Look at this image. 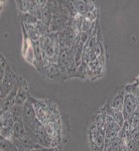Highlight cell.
Segmentation results:
<instances>
[{"mask_svg":"<svg viewBox=\"0 0 139 151\" xmlns=\"http://www.w3.org/2000/svg\"><path fill=\"white\" fill-rule=\"evenodd\" d=\"M40 42L45 58H48L50 63L58 64V55L62 50L58 38V33H48V35L41 36Z\"/></svg>","mask_w":139,"mask_h":151,"instance_id":"6da1fadb","label":"cell"},{"mask_svg":"<svg viewBox=\"0 0 139 151\" xmlns=\"http://www.w3.org/2000/svg\"><path fill=\"white\" fill-rule=\"evenodd\" d=\"M88 142L91 151H104L106 143L104 128L98 127L95 124L90 126L88 132Z\"/></svg>","mask_w":139,"mask_h":151,"instance_id":"7a4b0ae2","label":"cell"},{"mask_svg":"<svg viewBox=\"0 0 139 151\" xmlns=\"http://www.w3.org/2000/svg\"><path fill=\"white\" fill-rule=\"evenodd\" d=\"M20 76L16 74L15 69L12 65H7L3 79L1 80V100H3L12 90L18 85Z\"/></svg>","mask_w":139,"mask_h":151,"instance_id":"3957f363","label":"cell"},{"mask_svg":"<svg viewBox=\"0 0 139 151\" xmlns=\"http://www.w3.org/2000/svg\"><path fill=\"white\" fill-rule=\"evenodd\" d=\"M139 106V101L135 96L131 93H125L124 96V104H123V116L125 120H128L133 113L137 110Z\"/></svg>","mask_w":139,"mask_h":151,"instance_id":"277c9868","label":"cell"},{"mask_svg":"<svg viewBox=\"0 0 139 151\" xmlns=\"http://www.w3.org/2000/svg\"><path fill=\"white\" fill-rule=\"evenodd\" d=\"M36 120H37V118H36L35 107L28 99L25 102V104L23 105L22 110V121L24 123V126H25V130H27L30 126H32Z\"/></svg>","mask_w":139,"mask_h":151,"instance_id":"5b68a950","label":"cell"},{"mask_svg":"<svg viewBox=\"0 0 139 151\" xmlns=\"http://www.w3.org/2000/svg\"><path fill=\"white\" fill-rule=\"evenodd\" d=\"M30 97L29 95V86L28 83L23 79L22 77L19 78L18 82V90H17V96H16V104L23 106L25 102L27 101Z\"/></svg>","mask_w":139,"mask_h":151,"instance_id":"8992f818","label":"cell"},{"mask_svg":"<svg viewBox=\"0 0 139 151\" xmlns=\"http://www.w3.org/2000/svg\"><path fill=\"white\" fill-rule=\"evenodd\" d=\"M40 72H41V74L45 76L46 79L52 80V81L60 79V77H63V76L65 75L64 73L60 70L58 64H53V63H50V64L45 65Z\"/></svg>","mask_w":139,"mask_h":151,"instance_id":"52a82bcc","label":"cell"},{"mask_svg":"<svg viewBox=\"0 0 139 151\" xmlns=\"http://www.w3.org/2000/svg\"><path fill=\"white\" fill-rule=\"evenodd\" d=\"M18 85L14 88L3 100H1V112L10 110L12 107L16 104V96H17Z\"/></svg>","mask_w":139,"mask_h":151,"instance_id":"ba28073f","label":"cell"},{"mask_svg":"<svg viewBox=\"0 0 139 151\" xmlns=\"http://www.w3.org/2000/svg\"><path fill=\"white\" fill-rule=\"evenodd\" d=\"M124 96H125V90H121V91H118L114 94L113 98L111 99L110 103V107H112L115 110H118L122 112L123 111V104H124Z\"/></svg>","mask_w":139,"mask_h":151,"instance_id":"9c48e42d","label":"cell"},{"mask_svg":"<svg viewBox=\"0 0 139 151\" xmlns=\"http://www.w3.org/2000/svg\"><path fill=\"white\" fill-rule=\"evenodd\" d=\"M105 114L108 116L112 117V118L114 119V120L116 121L117 123L119 124L120 126L123 125L124 121H125V119H124V116H123V113L118 110H115V109H113L112 107H110V105H107L106 109H105Z\"/></svg>","mask_w":139,"mask_h":151,"instance_id":"30bf717a","label":"cell"},{"mask_svg":"<svg viewBox=\"0 0 139 151\" xmlns=\"http://www.w3.org/2000/svg\"><path fill=\"white\" fill-rule=\"evenodd\" d=\"M13 134H14V140L20 139V138H22L23 136H25L26 134H27V133H26L25 126H24V123H23L22 120L16 121V122H14Z\"/></svg>","mask_w":139,"mask_h":151,"instance_id":"8fae6325","label":"cell"},{"mask_svg":"<svg viewBox=\"0 0 139 151\" xmlns=\"http://www.w3.org/2000/svg\"><path fill=\"white\" fill-rule=\"evenodd\" d=\"M19 15H20V19L22 21L23 25H28V26H36L38 23V19L33 16L30 13H21L19 12Z\"/></svg>","mask_w":139,"mask_h":151,"instance_id":"7c38bea8","label":"cell"},{"mask_svg":"<svg viewBox=\"0 0 139 151\" xmlns=\"http://www.w3.org/2000/svg\"><path fill=\"white\" fill-rule=\"evenodd\" d=\"M53 13L52 8H50V6H48V4H46L45 8L42 9L41 21H42L48 27H50V22H52V20H53Z\"/></svg>","mask_w":139,"mask_h":151,"instance_id":"4fadbf2b","label":"cell"},{"mask_svg":"<svg viewBox=\"0 0 139 151\" xmlns=\"http://www.w3.org/2000/svg\"><path fill=\"white\" fill-rule=\"evenodd\" d=\"M22 110H23V106H20V105H17V104H15L10 109L14 122L22 120Z\"/></svg>","mask_w":139,"mask_h":151,"instance_id":"5bb4252c","label":"cell"},{"mask_svg":"<svg viewBox=\"0 0 139 151\" xmlns=\"http://www.w3.org/2000/svg\"><path fill=\"white\" fill-rule=\"evenodd\" d=\"M16 4H17L19 12H21V13H28L30 1H22V0H19V1H16Z\"/></svg>","mask_w":139,"mask_h":151,"instance_id":"9a60e30c","label":"cell"},{"mask_svg":"<svg viewBox=\"0 0 139 151\" xmlns=\"http://www.w3.org/2000/svg\"><path fill=\"white\" fill-rule=\"evenodd\" d=\"M131 139H132L137 145H139V128L137 130L134 131V132H132V134H131Z\"/></svg>","mask_w":139,"mask_h":151,"instance_id":"2e32d148","label":"cell"},{"mask_svg":"<svg viewBox=\"0 0 139 151\" xmlns=\"http://www.w3.org/2000/svg\"><path fill=\"white\" fill-rule=\"evenodd\" d=\"M46 151H60V149L58 147H50L46 148Z\"/></svg>","mask_w":139,"mask_h":151,"instance_id":"e0dca14e","label":"cell"},{"mask_svg":"<svg viewBox=\"0 0 139 151\" xmlns=\"http://www.w3.org/2000/svg\"><path fill=\"white\" fill-rule=\"evenodd\" d=\"M29 151H46V148L42 147V148H37V149H32V150H29Z\"/></svg>","mask_w":139,"mask_h":151,"instance_id":"ac0fdd59","label":"cell"},{"mask_svg":"<svg viewBox=\"0 0 139 151\" xmlns=\"http://www.w3.org/2000/svg\"><path fill=\"white\" fill-rule=\"evenodd\" d=\"M136 111H137L138 113H139V106H138V108H137V110H136Z\"/></svg>","mask_w":139,"mask_h":151,"instance_id":"d6986e66","label":"cell"}]
</instances>
